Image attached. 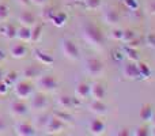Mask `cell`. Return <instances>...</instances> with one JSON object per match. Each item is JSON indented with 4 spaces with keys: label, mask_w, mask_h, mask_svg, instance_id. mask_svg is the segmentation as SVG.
Returning a JSON list of instances; mask_svg holds the SVG:
<instances>
[{
    "label": "cell",
    "mask_w": 155,
    "mask_h": 136,
    "mask_svg": "<svg viewBox=\"0 0 155 136\" xmlns=\"http://www.w3.org/2000/svg\"><path fill=\"white\" fill-rule=\"evenodd\" d=\"M51 21L53 22L54 26H63V25L65 23V21H67V15H65L64 12H56L52 16Z\"/></svg>",
    "instance_id": "cb8c5ba5"
},
{
    "label": "cell",
    "mask_w": 155,
    "mask_h": 136,
    "mask_svg": "<svg viewBox=\"0 0 155 136\" xmlns=\"http://www.w3.org/2000/svg\"><path fill=\"white\" fill-rule=\"evenodd\" d=\"M104 63L98 59H87L84 63V71L90 76H101L104 74Z\"/></svg>",
    "instance_id": "5b68a950"
},
{
    "label": "cell",
    "mask_w": 155,
    "mask_h": 136,
    "mask_svg": "<svg viewBox=\"0 0 155 136\" xmlns=\"http://www.w3.org/2000/svg\"><path fill=\"white\" fill-rule=\"evenodd\" d=\"M23 76L25 78H38L41 75V69H40V67L38 65H29L27 68H25L23 69Z\"/></svg>",
    "instance_id": "603a6c76"
},
{
    "label": "cell",
    "mask_w": 155,
    "mask_h": 136,
    "mask_svg": "<svg viewBox=\"0 0 155 136\" xmlns=\"http://www.w3.org/2000/svg\"><path fill=\"white\" fill-rule=\"evenodd\" d=\"M10 55L15 59H23L27 55V46L23 44L18 42V44H12L10 46Z\"/></svg>",
    "instance_id": "9a60e30c"
},
{
    "label": "cell",
    "mask_w": 155,
    "mask_h": 136,
    "mask_svg": "<svg viewBox=\"0 0 155 136\" xmlns=\"http://www.w3.org/2000/svg\"><path fill=\"white\" fill-rule=\"evenodd\" d=\"M101 5V0H86V7L90 10H97Z\"/></svg>",
    "instance_id": "4316f807"
},
{
    "label": "cell",
    "mask_w": 155,
    "mask_h": 136,
    "mask_svg": "<svg viewBox=\"0 0 155 136\" xmlns=\"http://www.w3.org/2000/svg\"><path fill=\"white\" fill-rule=\"evenodd\" d=\"M7 131V124H5V120L0 116V134H4Z\"/></svg>",
    "instance_id": "1f68e13d"
},
{
    "label": "cell",
    "mask_w": 155,
    "mask_h": 136,
    "mask_svg": "<svg viewBox=\"0 0 155 136\" xmlns=\"http://www.w3.org/2000/svg\"><path fill=\"white\" fill-rule=\"evenodd\" d=\"M15 38L19 40L21 42H30V41H31V27L21 26L19 29H16Z\"/></svg>",
    "instance_id": "e0dca14e"
},
{
    "label": "cell",
    "mask_w": 155,
    "mask_h": 136,
    "mask_svg": "<svg viewBox=\"0 0 155 136\" xmlns=\"http://www.w3.org/2000/svg\"><path fill=\"white\" fill-rule=\"evenodd\" d=\"M88 110L97 116H102L106 113V105L99 99H93V102L88 105Z\"/></svg>",
    "instance_id": "2e32d148"
},
{
    "label": "cell",
    "mask_w": 155,
    "mask_h": 136,
    "mask_svg": "<svg viewBox=\"0 0 155 136\" xmlns=\"http://www.w3.org/2000/svg\"><path fill=\"white\" fill-rule=\"evenodd\" d=\"M112 37L114 38V40H120L123 38V30H114V32L112 33Z\"/></svg>",
    "instance_id": "d6a6232c"
},
{
    "label": "cell",
    "mask_w": 155,
    "mask_h": 136,
    "mask_svg": "<svg viewBox=\"0 0 155 136\" xmlns=\"http://www.w3.org/2000/svg\"><path fill=\"white\" fill-rule=\"evenodd\" d=\"M105 95H106V91H105V86L99 82H93L90 83V97L93 99H99V101H104Z\"/></svg>",
    "instance_id": "9c48e42d"
},
{
    "label": "cell",
    "mask_w": 155,
    "mask_h": 136,
    "mask_svg": "<svg viewBox=\"0 0 155 136\" xmlns=\"http://www.w3.org/2000/svg\"><path fill=\"white\" fill-rule=\"evenodd\" d=\"M8 14H10V11H8L7 5L0 4V23H4V22L7 21Z\"/></svg>",
    "instance_id": "484cf974"
},
{
    "label": "cell",
    "mask_w": 155,
    "mask_h": 136,
    "mask_svg": "<svg viewBox=\"0 0 155 136\" xmlns=\"http://www.w3.org/2000/svg\"><path fill=\"white\" fill-rule=\"evenodd\" d=\"M135 134L139 135V136H147V135H150V132H148V128H147V127L142 125V127H137V128H136V132H135Z\"/></svg>",
    "instance_id": "f1b7e54d"
},
{
    "label": "cell",
    "mask_w": 155,
    "mask_h": 136,
    "mask_svg": "<svg viewBox=\"0 0 155 136\" xmlns=\"http://www.w3.org/2000/svg\"><path fill=\"white\" fill-rule=\"evenodd\" d=\"M151 123L155 125V110H154V114H153V118H151Z\"/></svg>",
    "instance_id": "ab89813d"
},
{
    "label": "cell",
    "mask_w": 155,
    "mask_h": 136,
    "mask_svg": "<svg viewBox=\"0 0 155 136\" xmlns=\"http://www.w3.org/2000/svg\"><path fill=\"white\" fill-rule=\"evenodd\" d=\"M63 128H64L63 121L60 120L59 117H56V116H51L49 120H48V123H46V125H45V129L49 132V134H56V132H60Z\"/></svg>",
    "instance_id": "7c38bea8"
},
{
    "label": "cell",
    "mask_w": 155,
    "mask_h": 136,
    "mask_svg": "<svg viewBox=\"0 0 155 136\" xmlns=\"http://www.w3.org/2000/svg\"><path fill=\"white\" fill-rule=\"evenodd\" d=\"M29 105L25 102V99H15L10 104V113L16 118H21V117H25L29 112Z\"/></svg>",
    "instance_id": "52a82bcc"
},
{
    "label": "cell",
    "mask_w": 155,
    "mask_h": 136,
    "mask_svg": "<svg viewBox=\"0 0 155 136\" xmlns=\"http://www.w3.org/2000/svg\"><path fill=\"white\" fill-rule=\"evenodd\" d=\"M37 86L42 91L53 93V91H56L57 86H59V82H57L56 78L52 76V75H40V76L37 78Z\"/></svg>",
    "instance_id": "277c9868"
},
{
    "label": "cell",
    "mask_w": 155,
    "mask_h": 136,
    "mask_svg": "<svg viewBox=\"0 0 155 136\" xmlns=\"http://www.w3.org/2000/svg\"><path fill=\"white\" fill-rule=\"evenodd\" d=\"M150 135H154V136H155V125H154V128L150 131Z\"/></svg>",
    "instance_id": "60d3db41"
},
{
    "label": "cell",
    "mask_w": 155,
    "mask_h": 136,
    "mask_svg": "<svg viewBox=\"0 0 155 136\" xmlns=\"http://www.w3.org/2000/svg\"><path fill=\"white\" fill-rule=\"evenodd\" d=\"M34 57L38 60V63L42 65L45 64H52L53 63V57L49 56L48 53H45L44 51H41V49H35L34 51Z\"/></svg>",
    "instance_id": "d6986e66"
},
{
    "label": "cell",
    "mask_w": 155,
    "mask_h": 136,
    "mask_svg": "<svg viewBox=\"0 0 155 136\" xmlns=\"http://www.w3.org/2000/svg\"><path fill=\"white\" fill-rule=\"evenodd\" d=\"M124 4H125L128 8H131V10H136V8L139 7L137 0H124Z\"/></svg>",
    "instance_id": "f546056e"
},
{
    "label": "cell",
    "mask_w": 155,
    "mask_h": 136,
    "mask_svg": "<svg viewBox=\"0 0 155 136\" xmlns=\"http://www.w3.org/2000/svg\"><path fill=\"white\" fill-rule=\"evenodd\" d=\"M37 35L38 37L41 35V27L40 26H35L34 30H31V41H30V42H35V41L38 40Z\"/></svg>",
    "instance_id": "83f0119b"
},
{
    "label": "cell",
    "mask_w": 155,
    "mask_h": 136,
    "mask_svg": "<svg viewBox=\"0 0 155 136\" xmlns=\"http://www.w3.org/2000/svg\"><path fill=\"white\" fill-rule=\"evenodd\" d=\"M153 114H154V109L151 105H143L139 112V117H140V120H143V121H151Z\"/></svg>",
    "instance_id": "44dd1931"
},
{
    "label": "cell",
    "mask_w": 155,
    "mask_h": 136,
    "mask_svg": "<svg viewBox=\"0 0 155 136\" xmlns=\"http://www.w3.org/2000/svg\"><path fill=\"white\" fill-rule=\"evenodd\" d=\"M4 59H5V52L3 51V49H0V63H2Z\"/></svg>",
    "instance_id": "8d00e7d4"
},
{
    "label": "cell",
    "mask_w": 155,
    "mask_h": 136,
    "mask_svg": "<svg viewBox=\"0 0 155 136\" xmlns=\"http://www.w3.org/2000/svg\"><path fill=\"white\" fill-rule=\"evenodd\" d=\"M102 21L106 25H118V22H120V15H118V12L116 10L107 8V10L104 11V14H102Z\"/></svg>",
    "instance_id": "4fadbf2b"
},
{
    "label": "cell",
    "mask_w": 155,
    "mask_h": 136,
    "mask_svg": "<svg viewBox=\"0 0 155 136\" xmlns=\"http://www.w3.org/2000/svg\"><path fill=\"white\" fill-rule=\"evenodd\" d=\"M15 134L19 136H33L35 134V128L27 121H18L15 124Z\"/></svg>",
    "instance_id": "ba28073f"
},
{
    "label": "cell",
    "mask_w": 155,
    "mask_h": 136,
    "mask_svg": "<svg viewBox=\"0 0 155 136\" xmlns=\"http://www.w3.org/2000/svg\"><path fill=\"white\" fill-rule=\"evenodd\" d=\"M147 42H148V45H150V46H153V48H155V34L148 35Z\"/></svg>",
    "instance_id": "e575fe53"
},
{
    "label": "cell",
    "mask_w": 155,
    "mask_h": 136,
    "mask_svg": "<svg viewBox=\"0 0 155 136\" xmlns=\"http://www.w3.org/2000/svg\"><path fill=\"white\" fill-rule=\"evenodd\" d=\"M30 3H33L34 5H38V7H44L48 3V0H30Z\"/></svg>",
    "instance_id": "836d02e7"
},
{
    "label": "cell",
    "mask_w": 155,
    "mask_h": 136,
    "mask_svg": "<svg viewBox=\"0 0 155 136\" xmlns=\"http://www.w3.org/2000/svg\"><path fill=\"white\" fill-rule=\"evenodd\" d=\"M16 2H18L21 5H27L30 3V0H16Z\"/></svg>",
    "instance_id": "74e56055"
},
{
    "label": "cell",
    "mask_w": 155,
    "mask_h": 136,
    "mask_svg": "<svg viewBox=\"0 0 155 136\" xmlns=\"http://www.w3.org/2000/svg\"><path fill=\"white\" fill-rule=\"evenodd\" d=\"M60 46H61V52L68 60L71 61H76L79 60V49H78L76 44L74 41L68 40V38H64L60 42Z\"/></svg>",
    "instance_id": "7a4b0ae2"
},
{
    "label": "cell",
    "mask_w": 155,
    "mask_h": 136,
    "mask_svg": "<svg viewBox=\"0 0 155 136\" xmlns=\"http://www.w3.org/2000/svg\"><path fill=\"white\" fill-rule=\"evenodd\" d=\"M2 34L4 35L8 40H14L16 37V27L11 23H5L4 26L2 27Z\"/></svg>",
    "instance_id": "7402d4cb"
},
{
    "label": "cell",
    "mask_w": 155,
    "mask_h": 136,
    "mask_svg": "<svg viewBox=\"0 0 155 136\" xmlns=\"http://www.w3.org/2000/svg\"><path fill=\"white\" fill-rule=\"evenodd\" d=\"M123 75L127 79H136V78H140L139 64H135V63H128V64H125L123 68Z\"/></svg>",
    "instance_id": "8fae6325"
},
{
    "label": "cell",
    "mask_w": 155,
    "mask_h": 136,
    "mask_svg": "<svg viewBox=\"0 0 155 136\" xmlns=\"http://www.w3.org/2000/svg\"><path fill=\"white\" fill-rule=\"evenodd\" d=\"M135 38H136V34H135L132 30H123V38H121V41H125V42H132Z\"/></svg>",
    "instance_id": "d4e9b609"
},
{
    "label": "cell",
    "mask_w": 155,
    "mask_h": 136,
    "mask_svg": "<svg viewBox=\"0 0 155 136\" xmlns=\"http://www.w3.org/2000/svg\"><path fill=\"white\" fill-rule=\"evenodd\" d=\"M148 10H150L151 14H155V0H153V2L150 3V5H148Z\"/></svg>",
    "instance_id": "d590c367"
},
{
    "label": "cell",
    "mask_w": 155,
    "mask_h": 136,
    "mask_svg": "<svg viewBox=\"0 0 155 136\" xmlns=\"http://www.w3.org/2000/svg\"><path fill=\"white\" fill-rule=\"evenodd\" d=\"M57 105H59L60 110H70L72 109L74 106H75V98H72V97L67 95V94H64V95H60L59 98L56 99Z\"/></svg>",
    "instance_id": "5bb4252c"
},
{
    "label": "cell",
    "mask_w": 155,
    "mask_h": 136,
    "mask_svg": "<svg viewBox=\"0 0 155 136\" xmlns=\"http://www.w3.org/2000/svg\"><path fill=\"white\" fill-rule=\"evenodd\" d=\"M14 93L19 99H29L33 95V86L27 80H18L14 85Z\"/></svg>",
    "instance_id": "3957f363"
},
{
    "label": "cell",
    "mask_w": 155,
    "mask_h": 136,
    "mask_svg": "<svg viewBox=\"0 0 155 136\" xmlns=\"http://www.w3.org/2000/svg\"><path fill=\"white\" fill-rule=\"evenodd\" d=\"M106 131V125L104 124V121L99 120V118H95L90 123V132L93 135H102L104 132Z\"/></svg>",
    "instance_id": "ac0fdd59"
},
{
    "label": "cell",
    "mask_w": 155,
    "mask_h": 136,
    "mask_svg": "<svg viewBox=\"0 0 155 136\" xmlns=\"http://www.w3.org/2000/svg\"><path fill=\"white\" fill-rule=\"evenodd\" d=\"M82 35H83V40H84L86 42H88L90 45H93V46H99L102 44V40H104L101 32L98 30V27H95L91 23L83 25Z\"/></svg>",
    "instance_id": "6da1fadb"
},
{
    "label": "cell",
    "mask_w": 155,
    "mask_h": 136,
    "mask_svg": "<svg viewBox=\"0 0 155 136\" xmlns=\"http://www.w3.org/2000/svg\"><path fill=\"white\" fill-rule=\"evenodd\" d=\"M75 95L80 99H84L90 97V85L87 83H79L75 88Z\"/></svg>",
    "instance_id": "ffe728a7"
},
{
    "label": "cell",
    "mask_w": 155,
    "mask_h": 136,
    "mask_svg": "<svg viewBox=\"0 0 155 136\" xmlns=\"http://www.w3.org/2000/svg\"><path fill=\"white\" fill-rule=\"evenodd\" d=\"M139 68H140V76H148L150 75L151 71L146 64H139Z\"/></svg>",
    "instance_id": "4dcf8cb0"
},
{
    "label": "cell",
    "mask_w": 155,
    "mask_h": 136,
    "mask_svg": "<svg viewBox=\"0 0 155 136\" xmlns=\"http://www.w3.org/2000/svg\"><path fill=\"white\" fill-rule=\"evenodd\" d=\"M4 76H5L4 72H3V71H2V68H0V82H3V80H4Z\"/></svg>",
    "instance_id": "f35d334b"
},
{
    "label": "cell",
    "mask_w": 155,
    "mask_h": 136,
    "mask_svg": "<svg viewBox=\"0 0 155 136\" xmlns=\"http://www.w3.org/2000/svg\"><path fill=\"white\" fill-rule=\"evenodd\" d=\"M29 99V108L35 112H44L49 106V101L44 94H33Z\"/></svg>",
    "instance_id": "8992f818"
},
{
    "label": "cell",
    "mask_w": 155,
    "mask_h": 136,
    "mask_svg": "<svg viewBox=\"0 0 155 136\" xmlns=\"http://www.w3.org/2000/svg\"><path fill=\"white\" fill-rule=\"evenodd\" d=\"M18 22L21 23V26H25V27H33L35 26V15L31 12V11H22L18 16Z\"/></svg>",
    "instance_id": "30bf717a"
}]
</instances>
